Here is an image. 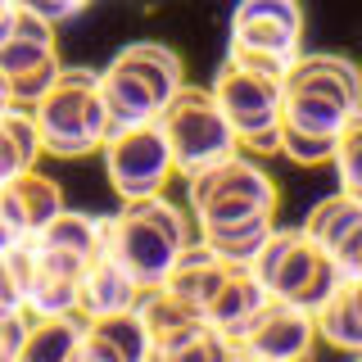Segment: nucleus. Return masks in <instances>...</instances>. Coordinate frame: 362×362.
<instances>
[{"label": "nucleus", "mask_w": 362, "mask_h": 362, "mask_svg": "<svg viewBox=\"0 0 362 362\" xmlns=\"http://www.w3.org/2000/svg\"><path fill=\"white\" fill-rule=\"evenodd\" d=\"M32 113H37L45 154L59 158H82L90 150H105L113 132L105 95H100V73H90V68H64L59 82L32 105Z\"/></svg>", "instance_id": "2"}, {"label": "nucleus", "mask_w": 362, "mask_h": 362, "mask_svg": "<svg viewBox=\"0 0 362 362\" xmlns=\"http://www.w3.org/2000/svg\"><path fill=\"white\" fill-rule=\"evenodd\" d=\"M267 299H272V290L254 276V267H249V263H235L231 276L222 281V290L213 294V303H209V326H213V331H222L235 344L240 331L254 322V313L263 308Z\"/></svg>", "instance_id": "14"}, {"label": "nucleus", "mask_w": 362, "mask_h": 362, "mask_svg": "<svg viewBox=\"0 0 362 362\" xmlns=\"http://www.w3.org/2000/svg\"><path fill=\"white\" fill-rule=\"evenodd\" d=\"M14 109V100H9V86H5V77H0V118Z\"/></svg>", "instance_id": "32"}, {"label": "nucleus", "mask_w": 362, "mask_h": 362, "mask_svg": "<svg viewBox=\"0 0 362 362\" xmlns=\"http://www.w3.org/2000/svg\"><path fill=\"white\" fill-rule=\"evenodd\" d=\"M358 222H362V199L349 195V190H339V195L313 204V209H308V222H303V231H308L313 245H322L326 254L335 258V249L344 245V235L354 231Z\"/></svg>", "instance_id": "22"}, {"label": "nucleus", "mask_w": 362, "mask_h": 362, "mask_svg": "<svg viewBox=\"0 0 362 362\" xmlns=\"http://www.w3.org/2000/svg\"><path fill=\"white\" fill-rule=\"evenodd\" d=\"M313 317H317V335H322L331 349L362 354V313H358V303H354V294H349V286H339Z\"/></svg>", "instance_id": "24"}, {"label": "nucleus", "mask_w": 362, "mask_h": 362, "mask_svg": "<svg viewBox=\"0 0 362 362\" xmlns=\"http://www.w3.org/2000/svg\"><path fill=\"white\" fill-rule=\"evenodd\" d=\"M100 95H105V113H109L113 132L141 127V122H158V113H163V100L154 95V86L145 82L132 64H122L118 54H113L109 68L100 73Z\"/></svg>", "instance_id": "12"}, {"label": "nucleus", "mask_w": 362, "mask_h": 362, "mask_svg": "<svg viewBox=\"0 0 362 362\" xmlns=\"http://www.w3.org/2000/svg\"><path fill=\"white\" fill-rule=\"evenodd\" d=\"M59 59V45H54V23H45L28 9H18V28L14 37L0 45V77H18L28 68H41Z\"/></svg>", "instance_id": "18"}, {"label": "nucleus", "mask_w": 362, "mask_h": 362, "mask_svg": "<svg viewBox=\"0 0 362 362\" xmlns=\"http://www.w3.org/2000/svg\"><path fill=\"white\" fill-rule=\"evenodd\" d=\"M118 59L132 64L136 73L154 86V95L163 100V105L186 86V64H181V54L173 50V45H163V41H132V45L118 50Z\"/></svg>", "instance_id": "20"}, {"label": "nucleus", "mask_w": 362, "mask_h": 362, "mask_svg": "<svg viewBox=\"0 0 362 362\" xmlns=\"http://www.w3.org/2000/svg\"><path fill=\"white\" fill-rule=\"evenodd\" d=\"M272 231H276V209L249 213L235 222H199V240L226 263H254V254L267 245Z\"/></svg>", "instance_id": "16"}, {"label": "nucleus", "mask_w": 362, "mask_h": 362, "mask_svg": "<svg viewBox=\"0 0 362 362\" xmlns=\"http://www.w3.org/2000/svg\"><path fill=\"white\" fill-rule=\"evenodd\" d=\"M254 276L276 294V299L303 303L308 313H317L331 294L344 286V267L326 254L322 245L308 240V231H272L267 245L254 254Z\"/></svg>", "instance_id": "3"}, {"label": "nucleus", "mask_w": 362, "mask_h": 362, "mask_svg": "<svg viewBox=\"0 0 362 362\" xmlns=\"http://www.w3.org/2000/svg\"><path fill=\"white\" fill-rule=\"evenodd\" d=\"M18 240H28V235H23L18 226H14V222L5 218V204H0V254H5V249H14Z\"/></svg>", "instance_id": "30"}, {"label": "nucleus", "mask_w": 362, "mask_h": 362, "mask_svg": "<svg viewBox=\"0 0 362 362\" xmlns=\"http://www.w3.org/2000/svg\"><path fill=\"white\" fill-rule=\"evenodd\" d=\"M335 177H339V190H349V195L362 199V109L354 118L344 122V132H339L335 141Z\"/></svg>", "instance_id": "25"}, {"label": "nucleus", "mask_w": 362, "mask_h": 362, "mask_svg": "<svg viewBox=\"0 0 362 362\" xmlns=\"http://www.w3.org/2000/svg\"><path fill=\"white\" fill-rule=\"evenodd\" d=\"M222 199H245V204H258V209H276L281 204L276 181H272L263 168H254L249 158H240V154H226L218 163H209V168H199V173L186 177L190 213L209 209V204H222Z\"/></svg>", "instance_id": "8"}, {"label": "nucleus", "mask_w": 362, "mask_h": 362, "mask_svg": "<svg viewBox=\"0 0 362 362\" xmlns=\"http://www.w3.org/2000/svg\"><path fill=\"white\" fill-rule=\"evenodd\" d=\"M349 118H354V109L335 105V100H326V95H313V90H286V105H281V122H286V127L317 132V136H339Z\"/></svg>", "instance_id": "23"}, {"label": "nucleus", "mask_w": 362, "mask_h": 362, "mask_svg": "<svg viewBox=\"0 0 362 362\" xmlns=\"http://www.w3.org/2000/svg\"><path fill=\"white\" fill-rule=\"evenodd\" d=\"M37 154H45L37 113L14 105L5 118H0V186L14 181L18 173H28V168H37Z\"/></svg>", "instance_id": "19"}, {"label": "nucleus", "mask_w": 362, "mask_h": 362, "mask_svg": "<svg viewBox=\"0 0 362 362\" xmlns=\"http://www.w3.org/2000/svg\"><path fill=\"white\" fill-rule=\"evenodd\" d=\"M335 141L339 136H317V132H299V127H286L281 122V154L299 168H322L335 158Z\"/></svg>", "instance_id": "26"}, {"label": "nucleus", "mask_w": 362, "mask_h": 362, "mask_svg": "<svg viewBox=\"0 0 362 362\" xmlns=\"http://www.w3.org/2000/svg\"><path fill=\"white\" fill-rule=\"evenodd\" d=\"M231 267H235V263H226V258H218V254H213V249L204 245V240H190L186 249H181V258L173 263V272H168L163 290L209 313L213 294L222 290V281L231 276Z\"/></svg>", "instance_id": "15"}, {"label": "nucleus", "mask_w": 362, "mask_h": 362, "mask_svg": "<svg viewBox=\"0 0 362 362\" xmlns=\"http://www.w3.org/2000/svg\"><path fill=\"white\" fill-rule=\"evenodd\" d=\"M86 335V317L82 313H59V317H37L32 313L28 339H23V362H68L77 358Z\"/></svg>", "instance_id": "17"}, {"label": "nucleus", "mask_w": 362, "mask_h": 362, "mask_svg": "<svg viewBox=\"0 0 362 362\" xmlns=\"http://www.w3.org/2000/svg\"><path fill=\"white\" fill-rule=\"evenodd\" d=\"M195 235H190L186 213L163 195L136 199L118 218L105 222V249L113 258H122L150 290L168 281V272H173V263L181 258V249Z\"/></svg>", "instance_id": "1"}, {"label": "nucleus", "mask_w": 362, "mask_h": 362, "mask_svg": "<svg viewBox=\"0 0 362 362\" xmlns=\"http://www.w3.org/2000/svg\"><path fill=\"white\" fill-rule=\"evenodd\" d=\"M335 263L344 267V276H362V222L344 235V245L335 249Z\"/></svg>", "instance_id": "29"}, {"label": "nucleus", "mask_w": 362, "mask_h": 362, "mask_svg": "<svg viewBox=\"0 0 362 362\" xmlns=\"http://www.w3.org/2000/svg\"><path fill=\"white\" fill-rule=\"evenodd\" d=\"M286 90H313V95H326L344 109H362V68L344 54H299L290 64V73L281 77Z\"/></svg>", "instance_id": "11"}, {"label": "nucleus", "mask_w": 362, "mask_h": 362, "mask_svg": "<svg viewBox=\"0 0 362 362\" xmlns=\"http://www.w3.org/2000/svg\"><path fill=\"white\" fill-rule=\"evenodd\" d=\"M0 362H9V354H5V339H0Z\"/></svg>", "instance_id": "33"}, {"label": "nucleus", "mask_w": 362, "mask_h": 362, "mask_svg": "<svg viewBox=\"0 0 362 362\" xmlns=\"http://www.w3.org/2000/svg\"><path fill=\"white\" fill-rule=\"evenodd\" d=\"M344 286H349V294H354V303H358V313H362V276H349Z\"/></svg>", "instance_id": "31"}, {"label": "nucleus", "mask_w": 362, "mask_h": 362, "mask_svg": "<svg viewBox=\"0 0 362 362\" xmlns=\"http://www.w3.org/2000/svg\"><path fill=\"white\" fill-rule=\"evenodd\" d=\"M0 204H5V218L23 235H41L64 213V190H59V181H50L37 168H28V173H18L14 181L0 186Z\"/></svg>", "instance_id": "13"}, {"label": "nucleus", "mask_w": 362, "mask_h": 362, "mask_svg": "<svg viewBox=\"0 0 362 362\" xmlns=\"http://www.w3.org/2000/svg\"><path fill=\"white\" fill-rule=\"evenodd\" d=\"M37 245H41V249H54V254H68V258H82V263H90V258L105 249V222L90 218V213L64 209L59 218H54V222L37 235Z\"/></svg>", "instance_id": "21"}, {"label": "nucleus", "mask_w": 362, "mask_h": 362, "mask_svg": "<svg viewBox=\"0 0 362 362\" xmlns=\"http://www.w3.org/2000/svg\"><path fill=\"white\" fill-rule=\"evenodd\" d=\"M213 95H218L222 113L231 118L235 136H240V150H254V154H276L281 150V105H286L281 77L249 73V68L226 64L222 73L213 77Z\"/></svg>", "instance_id": "5"}, {"label": "nucleus", "mask_w": 362, "mask_h": 362, "mask_svg": "<svg viewBox=\"0 0 362 362\" xmlns=\"http://www.w3.org/2000/svg\"><path fill=\"white\" fill-rule=\"evenodd\" d=\"M226 64L249 68V73H267V77L290 73V59H276V54H263V50H245V45H226Z\"/></svg>", "instance_id": "27"}, {"label": "nucleus", "mask_w": 362, "mask_h": 362, "mask_svg": "<svg viewBox=\"0 0 362 362\" xmlns=\"http://www.w3.org/2000/svg\"><path fill=\"white\" fill-rule=\"evenodd\" d=\"M145 290L150 286H145L122 258H113L109 249H100V254L90 258V267L82 272V317L132 313V308H141Z\"/></svg>", "instance_id": "10"}, {"label": "nucleus", "mask_w": 362, "mask_h": 362, "mask_svg": "<svg viewBox=\"0 0 362 362\" xmlns=\"http://www.w3.org/2000/svg\"><path fill=\"white\" fill-rule=\"evenodd\" d=\"M313 344H317V317L303 303H290V299L272 294L254 313V322L240 331L235 354L263 358V362H294V358H308Z\"/></svg>", "instance_id": "7"}, {"label": "nucleus", "mask_w": 362, "mask_h": 362, "mask_svg": "<svg viewBox=\"0 0 362 362\" xmlns=\"http://www.w3.org/2000/svg\"><path fill=\"white\" fill-rule=\"evenodd\" d=\"M14 5L28 9V14H37V18H45V23H64V18L82 14L86 0H14Z\"/></svg>", "instance_id": "28"}, {"label": "nucleus", "mask_w": 362, "mask_h": 362, "mask_svg": "<svg viewBox=\"0 0 362 362\" xmlns=\"http://www.w3.org/2000/svg\"><path fill=\"white\" fill-rule=\"evenodd\" d=\"M105 173L113 181L122 204L163 195V186L177 173L173 145L158 122H141V127H122L105 141Z\"/></svg>", "instance_id": "6"}, {"label": "nucleus", "mask_w": 362, "mask_h": 362, "mask_svg": "<svg viewBox=\"0 0 362 362\" xmlns=\"http://www.w3.org/2000/svg\"><path fill=\"white\" fill-rule=\"evenodd\" d=\"M77 358L82 362H145L154 358V331L145 326L141 308L86 317V335H82Z\"/></svg>", "instance_id": "9"}, {"label": "nucleus", "mask_w": 362, "mask_h": 362, "mask_svg": "<svg viewBox=\"0 0 362 362\" xmlns=\"http://www.w3.org/2000/svg\"><path fill=\"white\" fill-rule=\"evenodd\" d=\"M158 127L173 145L181 177L199 173V168L218 163L226 154H240V136H235L231 118L222 113L213 86H181L158 113Z\"/></svg>", "instance_id": "4"}]
</instances>
